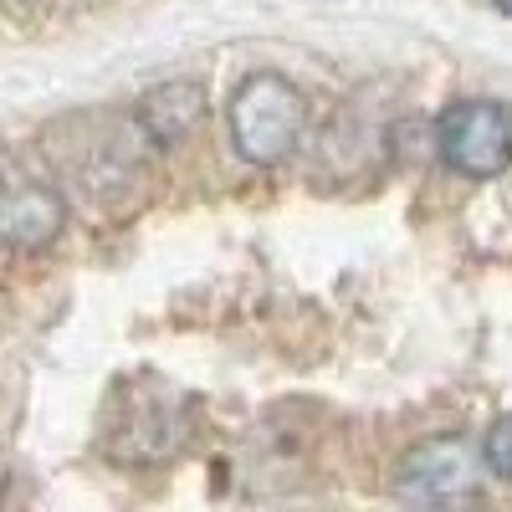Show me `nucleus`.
I'll list each match as a JSON object with an SVG mask.
<instances>
[{
  "label": "nucleus",
  "instance_id": "4",
  "mask_svg": "<svg viewBox=\"0 0 512 512\" xmlns=\"http://www.w3.org/2000/svg\"><path fill=\"white\" fill-rule=\"evenodd\" d=\"M395 492L410 502H466L477 497V472H472V451L461 441H425L400 461Z\"/></svg>",
  "mask_w": 512,
  "mask_h": 512
},
{
  "label": "nucleus",
  "instance_id": "1",
  "mask_svg": "<svg viewBox=\"0 0 512 512\" xmlns=\"http://www.w3.org/2000/svg\"><path fill=\"white\" fill-rule=\"evenodd\" d=\"M308 128V103L282 72H251L231 98V139L246 164H282Z\"/></svg>",
  "mask_w": 512,
  "mask_h": 512
},
{
  "label": "nucleus",
  "instance_id": "2",
  "mask_svg": "<svg viewBox=\"0 0 512 512\" xmlns=\"http://www.w3.org/2000/svg\"><path fill=\"white\" fill-rule=\"evenodd\" d=\"M441 159L466 180H492L512 164V108L492 98H466L441 113Z\"/></svg>",
  "mask_w": 512,
  "mask_h": 512
},
{
  "label": "nucleus",
  "instance_id": "6",
  "mask_svg": "<svg viewBox=\"0 0 512 512\" xmlns=\"http://www.w3.org/2000/svg\"><path fill=\"white\" fill-rule=\"evenodd\" d=\"M487 466L497 477L512 482V410L492 420V431H487Z\"/></svg>",
  "mask_w": 512,
  "mask_h": 512
},
{
  "label": "nucleus",
  "instance_id": "7",
  "mask_svg": "<svg viewBox=\"0 0 512 512\" xmlns=\"http://www.w3.org/2000/svg\"><path fill=\"white\" fill-rule=\"evenodd\" d=\"M497 6H502V11H507V16H512V0H497Z\"/></svg>",
  "mask_w": 512,
  "mask_h": 512
},
{
  "label": "nucleus",
  "instance_id": "3",
  "mask_svg": "<svg viewBox=\"0 0 512 512\" xmlns=\"http://www.w3.org/2000/svg\"><path fill=\"white\" fill-rule=\"evenodd\" d=\"M67 221V205L62 195L26 169L16 154H0V246H16V251H36L57 241Z\"/></svg>",
  "mask_w": 512,
  "mask_h": 512
},
{
  "label": "nucleus",
  "instance_id": "5",
  "mask_svg": "<svg viewBox=\"0 0 512 512\" xmlns=\"http://www.w3.org/2000/svg\"><path fill=\"white\" fill-rule=\"evenodd\" d=\"M200 113H205V82L175 77V82L149 88L134 103V128H139V139H149L154 149H169L200 123Z\"/></svg>",
  "mask_w": 512,
  "mask_h": 512
}]
</instances>
